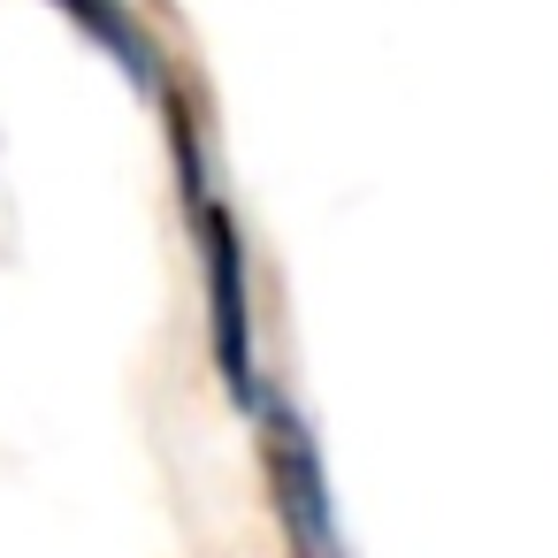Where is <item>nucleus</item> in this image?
<instances>
[{
	"instance_id": "1",
	"label": "nucleus",
	"mask_w": 558,
	"mask_h": 558,
	"mask_svg": "<svg viewBox=\"0 0 558 558\" xmlns=\"http://www.w3.org/2000/svg\"><path fill=\"white\" fill-rule=\"evenodd\" d=\"M161 123H169V177H177V215H184V245L199 260V306H207V360L222 375V398L238 413H253V398L268 390L260 367V329H253V260H245V222L222 192V169L207 154L199 108L184 85L161 93Z\"/></svg>"
},
{
	"instance_id": "2",
	"label": "nucleus",
	"mask_w": 558,
	"mask_h": 558,
	"mask_svg": "<svg viewBox=\"0 0 558 558\" xmlns=\"http://www.w3.org/2000/svg\"><path fill=\"white\" fill-rule=\"evenodd\" d=\"M245 421H253V459H260V489H268V520L283 535V558H352L344 520H337V489H329V466H322V444H314L306 413L268 383Z\"/></svg>"
},
{
	"instance_id": "3",
	"label": "nucleus",
	"mask_w": 558,
	"mask_h": 558,
	"mask_svg": "<svg viewBox=\"0 0 558 558\" xmlns=\"http://www.w3.org/2000/svg\"><path fill=\"white\" fill-rule=\"evenodd\" d=\"M39 9H54L131 93H146V100L161 108V93H169L177 77H169V54H161L154 24L138 16V0H39Z\"/></svg>"
}]
</instances>
